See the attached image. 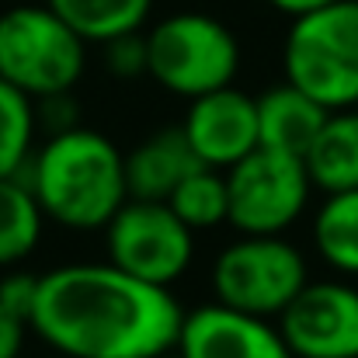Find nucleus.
I'll use <instances>...</instances> for the list:
<instances>
[{
  "mask_svg": "<svg viewBox=\"0 0 358 358\" xmlns=\"http://www.w3.org/2000/svg\"><path fill=\"white\" fill-rule=\"evenodd\" d=\"M181 320L171 289L98 261L38 275L28 327L63 358H160L174 352Z\"/></svg>",
  "mask_w": 358,
  "mask_h": 358,
  "instance_id": "f257e3e1",
  "label": "nucleus"
},
{
  "mask_svg": "<svg viewBox=\"0 0 358 358\" xmlns=\"http://www.w3.org/2000/svg\"><path fill=\"white\" fill-rule=\"evenodd\" d=\"M21 178L45 220L66 230H105L129 199L125 153L87 125L52 132L31 153Z\"/></svg>",
  "mask_w": 358,
  "mask_h": 358,
  "instance_id": "f03ea898",
  "label": "nucleus"
},
{
  "mask_svg": "<svg viewBox=\"0 0 358 358\" xmlns=\"http://www.w3.org/2000/svg\"><path fill=\"white\" fill-rule=\"evenodd\" d=\"M285 84L327 112L358 105V0H334L292 17L282 45Z\"/></svg>",
  "mask_w": 358,
  "mask_h": 358,
  "instance_id": "7ed1b4c3",
  "label": "nucleus"
},
{
  "mask_svg": "<svg viewBox=\"0 0 358 358\" xmlns=\"http://www.w3.org/2000/svg\"><path fill=\"white\" fill-rule=\"evenodd\" d=\"M240 70L237 35L213 14L178 10L146 31V77L178 98L230 87Z\"/></svg>",
  "mask_w": 358,
  "mask_h": 358,
  "instance_id": "20e7f679",
  "label": "nucleus"
},
{
  "mask_svg": "<svg viewBox=\"0 0 358 358\" xmlns=\"http://www.w3.org/2000/svg\"><path fill=\"white\" fill-rule=\"evenodd\" d=\"M87 66V42L45 3L0 14V80L31 101L73 91Z\"/></svg>",
  "mask_w": 358,
  "mask_h": 358,
  "instance_id": "39448f33",
  "label": "nucleus"
},
{
  "mask_svg": "<svg viewBox=\"0 0 358 358\" xmlns=\"http://www.w3.org/2000/svg\"><path fill=\"white\" fill-rule=\"evenodd\" d=\"M310 282L306 257L282 237H247L227 243L213 264L216 303L254 317H278Z\"/></svg>",
  "mask_w": 358,
  "mask_h": 358,
  "instance_id": "423d86ee",
  "label": "nucleus"
},
{
  "mask_svg": "<svg viewBox=\"0 0 358 358\" xmlns=\"http://www.w3.org/2000/svg\"><path fill=\"white\" fill-rule=\"evenodd\" d=\"M227 174V223L247 237L285 234L310 206L313 185L299 157L257 146Z\"/></svg>",
  "mask_w": 358,
  "mask_h": 358,
  "instance_id": "0eeeda50",
  "label": "nucleus"
},
{
  "mask_svg": "<svg viewBox=\"0 0 358 358\" xmlns=\"http://www.w3.org/2000/svg\"><path fill=\"white\" fill-rule=\"evenodd\" d=\"M108 261L125 275L171 289L195 257V230H188L167 202L125 199L105 227Z\"/></svg>",
  "mask_w": 358,
  "mask_h": 358,
  "instance_id": "6e6552de",
  "label": "nucleus"
},
{
  "mask_svg": "<svg viewBox=\"0 0 358 358\" xmlns=\"http://www.w3.org/2000/svg\"><path fill=\"white\" fill-rule=\"evenodd\" d=\"M278 331L292 358H358V289L341 278L306 282L278 313Z\"/></svg>",
  "mask_w": 358,
  "mask_h": 358,
  "instance_id": "1a4fd4ad",
  "label": "nucleus"
},
{
  "mask_svg": "<svg viewBox=\"0 0 358 358\" xmlns=\"http://www.w3.org/2000/svg\"><path fill=\"white\" fill-rule=\"evenodd\" d=\"M178 358H292L271 320L240 313L223 303H206L185 313L174 345Z\"/></svg>",
  "mask_w": 358,
  "mask_h": 358,
  "instance_id": "9d476101",
  "label": "nucleus"
},
{
  "mask_svg": "<svg viewBox=\"0 0 358 358\" xmlns=\"http://www.w3.org/2000/svg\"><path fill=\"white\" fill-rule=\"evenodd\" d=\"M181 132L206 167L227 171L257 150V101L234 84L192 98Z\"/></svg>",
  "mask_w": 358,
  "mask_h": 358,
  "instance_id": "9b49d317",
  "label": "nucleus"
},
{
  "mask_svg": "<svg viewBox=\"0 0 358 358\" xmlns=\"http://www.w3.org/2000/svg\"><path fill=\"white\" fill-rule=\"evenodd\" d=\"M195 167H202V160H199L195 150L188 146L181 125L157 129V132L146 136L132 153H125L129 199L167 202V195H171Z\"/></svg>",
  "mask_w": 358,
  "mask_h": 358,
  "instance_id": "f8f14e48",
  "label": "nucleus"
},
{
  "mask_svg": "<svg viewBox=\"0 0 358 358\" xmlns=\"http://www.w3.org/2000/svg\"><path fill=\"white\" fill-rule=\"evenodd\" d=\"M254 101H257V146L303 160V153L310 150L313 136L327 119V108L292 84H278Z\"/></svg>",
  "mask_w": 358,
  "mask_h": 358,
  "instance_id": "ddd939ff",
  "label": "nucleus"
},
{
  "mask_svg": "<svg viewBox=\"0 0 358 358\" xmlns=\"http://www.w3.org/2000/svg\"><path fill=\"white\" fill-rule=\"evenodd\" d=\"M310 185L324 195L358 188V105L327 112L320 132L303 153Z\"/></svg>",
  "mask_w": 358,
  "mask_h": 358,
  "instance_id": "4468645a",
  "label": "nucleus"
},
{
  "mask_svg": "<svg viewBox=\"0 0 358 358\" xmlns=\"http://www.w3.org/2000/svg\"><path fill=\"white\" fill-rule=\"evenodd\" d=\"M52 14H59L87 45H105L119 35L143 31L153 0H45Z\"/></svg>",
  "mask_w": 358,
  "mask_h": 358,
  "instance_id": "2eb2a0df",
  "label": "nucleus"
},
{
  "mask_svg": "<svg viewBox=\"0 0 358 358\" xmlns=\"http://www.w3.org/2000/svg\"><path fill=\"white\" fill-rule=\"evenodd\" d=\"M313 247L341 275H358V188L324 195L313 216Z\"/></svg>",
  "mask_w": 358,
  "mask_h": 358,
  "instance_id": "dca6fc26",
  "label": "nucleus"
},
{
  "mask_svg": "<svg viewBox=\"0 0 358 358\" xmlns=\"http://www.w3.org/2000/svg\"><path fill=\"white\" fill-rule=\"evenodd\" d=\"M45 213L35 202L28 181L0 178V268L24 261L42 240Z\"/></svg>",
  "mask_w": 358,
  "mask_h": 358,
  "instance_id": "f3484780",
  "label": "nucleus"
},
{
  "mask_svg": "<svg viewBox=\"0 0 358 358\" xmlns=\"http://www.w3.org/2000/svg\"><path fill=\"white\" fill-rule=\"evenodd\" d=\"M171 213L188 227V230H213L227 223V174L216 167H195L171 195H167Z\"/></svg>",
  "mask_w": 358,
  "mask_h": 358,
  "instance_id": "a211bd4d",
  "label": "nucleus"
},
{
  "mask_svg": "<svg viewBox=\"0 0 358 358\" xmlns=\"http://www.w3.org/2000/svg\"><path fill=\"white\" fill-rule=\"evenodd\" d=\"M35 101L0 80V178H17L35 146Z\"/></svg>",
  "mask_w": 358,
  "mask_h": 358,
  "instance_id": "6ab92c4d",
  "label": "nucleus"
},
{
  "mask_svg": "<svg viewBox=\"0 0 358 358\" xmlns=\"http://www.w3.org/2000/svg\"><path fill=\"white\" fill-rule=\"evenodd\" d=\"M105 63L112 70V77L119 80H139L146 77V35L143 31H129L112 42H105Z\"/></svg>",
  "mask_w": 358,
  "mask_h": 358,
  "instance_id": "aec40b11",
  "label": "nucleus"
},
{
  "mask_svg": "<svg viewBox=\"0 0 358 358\" xmlns=\"http://www.w3.org/2000/svg\"><path fill=\"white\" fill-rule=\"evenodd\" d=\"M35 292H38V275L14 271V275H3V278H0V306H3L7 313H14L17 320H24V324H28V317H31Z\"/></svg>",
  "mask_w": 358,
  "mask_h": 358,
  "instance_id": "412c9836",
  "label": "nucleus"
},
{
  "mask_svg": "<svg viewBox=\"0 0 358 358\" xmlns=\"http://www.w3.org/2000/svg\"><path fill=\"white\" fill-rule=\"evenodd\" d=\"M35 125H45L49 136L52 132H66L73 125H80V108L73 101L70 91L63 94H49V98H38L35 101Z\"/></svg>",
  "mask_w": 358,
  "mask_h": 358,
  "instance_id": "4be33fe9",
  "label": "nucleus"
},
{
  "mask_svg": "<svg viewBox=\"0 0 358 358\" xmlns=\"http://www.w3.org/2000/svg\"><path fill=\"white\" fill-rule=\"evenodd\" d=\"M24 331H28V324L17 320L14 313H7V310L0 306V358H17L21 355Z\"/></svg>",
  "mask_w": 358,
  "mask_h": 358,
  "instance_id": "5701e85b",
  "label": "nucleus"
},
{
  "mask_svg": "<svg viewBox=\"0 0 358 358\" xmlns=\"http://www.w3.org/2000/svg\"><path fill=\"white\" fill-rule=\"evenodd\" d=\"M275 10H282V14H289V17H299V14H306V10H317V7H324V3H334V0H268Z\"/></svg>",
  "mask_w": 358,
  "mask_h": 358,
  "instance_id": "b1692460",
  "label": "nucleus"
},
{
  "mask_svg": "<svg viewBox=\"0 0 358 358\" xmlns=\"http://www.w3.org/2000/svg\"><path fill=\"white\" fill-rule=\"evenodd\" d=\"M160 358H178V355H174V352H171V355H160Z\"/></svg>",
  "mask_w": 358,
  "mask_h": 358,
  "instance_id": "393cba45",
  "label": "nucleus"
},
{
  "mask_svg": "<svg viewBox=\"0 0 358 358\" xmlns=\"http://www.w3.org/2000/svg\"><path fill=\"white\" fill-rule=\"evenodd\" d=\"M59 358H63V355H59Z\"/></svg>",
  "mask_w": 358,
  "mask_h": 358,
  "instance_id": "a878e982",
  "label": "nucleus"
}]
</instances>
